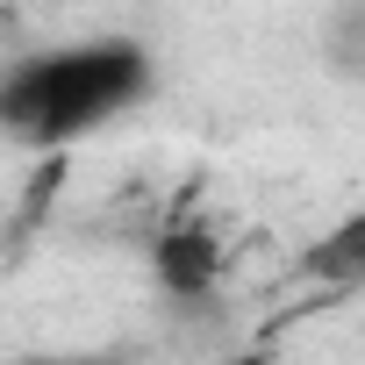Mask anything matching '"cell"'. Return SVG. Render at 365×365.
<instances>
[{
  "label": "cell",
  "instance_id": "obj_1",
  "mask_svg": "<svg viewBox=\"0 0 365 365\" xmlns=\"http://www.w3.org/2000/svg\"><path fill=\"white\" fill-rule=\"evenodd\" d=\"M158 86V65L136 36H79L51 51H22L0 65V136L29 150H65L122 115H136Z\"/></svg>",
  "mask_w": 365,
  "mask_h": 365
},
{
  "label": "cell",
  "instance_id": "obj_2",
  "mask_svg": "<svg viewBox=\"0 0 365 365\" xmlns=\"http://www.w3.org/2000/svg\"><path fill=\"white\" fill-rule=\"evenodd\" d=\"M150 272H158V287L172 301H215V287H222V237L201 215H172L150 237Z\"/></svg>",
  "mask_w": 365,
  "mask_h": 365
},
{
  "label": "cell",
  "instance_id": "obj_5",
  "mask_svg": "<svg viewBox=\"0 0 365 365\" xmlns=\"http://www.w3.org/2000/svg\"><path fill=\"white\" fill-rule=\"evenodd\" d=\"M230 365H272V358H265V351H244V358H230Z\"/></svg>",
  "mask_w": 365,
  "mask_h": 365
},
{
  "label": "cell",
  "instance_id": "obj_3",
  "mask_svg": "<svg viewBox=\"0 0 365 365\" xmlns=\"http://www.w3.org/2000/svg\"><path fill=\"white\" fill-rule=\"evenodd\" d=\"M308 272H322V279H365V215L351 230H336L329 244H315Z\"/></svg>",
  "mask_w": 365,
  "mask_h": 365
},
{
  "label": "cell",
  "instance_id": "obj_4",
  "mask_svg": "<svg viewBox=\"0 0 365 365\" xmlns=\"http://www.w3.org/2000/svg\"><path fill=\"white\" fill-rule=\"evenodd\" d=\"M8 365H122V358H101V351H29V358H8Z\"/></svg>",
  "mask_w": 365,
  "mask_h": 365
}]
</instances>
